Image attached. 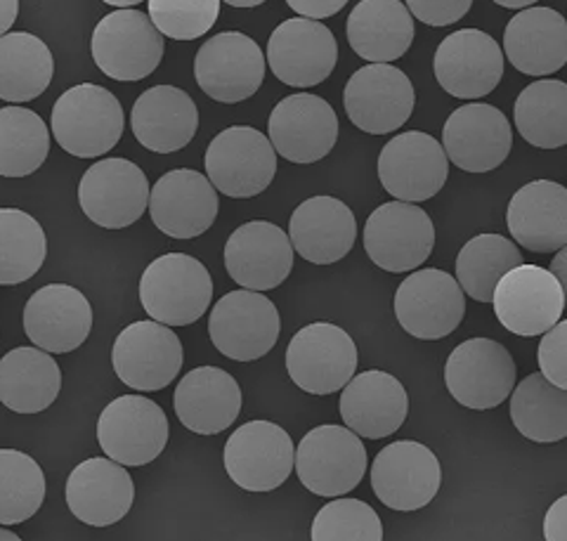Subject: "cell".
<instances>
[{"instance_id":"obj_1","label":"cell","mask_w":567,"mask_h":541,"mask_svg":"<svg viewBox=\"0 0 567 541\" xmlns=\"http://www.w3.org/2000/svg\"><path fill=\"white\" fill-rule=\"evenodd\" d=\"M50 126L64 152L79 159H97L116 147L126 116L114 93L97 83H81L58 97Z\"/></svg>"},{"instance_id":"obj_2","label":"cell","mask_w":567,"mask_h":541,"mask_svg":"<svg viewBox=\"0 0 567 541\" xmlns=\"http://www.w3.org/2000/svg\"><path fill=\"white\" fill-rule=\"evenodd\" d=\"M213 301V279L202 260L166 253L152 260L140 279V303L147 315L166 326L199 322Z\"/></svg>"},{"instance_id":"obj_3","label":"cell","mask_w":567,"mask_h":541,"mask_svg":"<svg viewBox=\"0 0 567 541\" xmlns=\"http://www.w3.org/2000/svg\"><path fill=\"white\" fill-rule=\"evenodd\" d=\"M164 37L140 10H116L97 22L91 41L93 60L114 81H142L156 72L164 58Z\"/></svg>"},{"instance_id":"obj_4","label":"cell","mask_w":567,"mask_h":541,"mask_svg":"<svg viewBox=\"0 0 567 541\" xmlns=\"http://www.w3.org/2000/svg\"><path fill=\"white\" fill-rule=\"evenodd\" d=\"M296 476L317 497L352 492L367 474V449L350 428L317 426L296 449Z\"/></svg>"},{"instance_id":"obj_5","label":"cell","mask_w":567,"mask_h":541,"mask_svg":"<svg viewBox=\"0 0 567 541\" xmlns=\"http://www.w3.org/2000/svg\"><path fill=\"white\" fill-rule=\"evenodd\" d=\"M204 164L210 185L225 197L251 199L275 180L277 152L260 131L233 126L210 139Z\"/></svg>"},{"instance_id":"obj_6","label":"cell","mask_w":567,"mask_h":541,"mask_svg":"<svg viewBox=\"0 0 567 541\" xmlns=\"http://www.w3.org/2000/svg\"><path fill=\"white\" fill-rule=\"evenodd\" d=\"M279 334V310L260 291H229L210 310L208 336L218 353L235 362L265 357L277 345Z\"/></svg>"},{"instance_id":"obj_7","label":"cell","mask_w":567,"mask_h":541,"mask_svg":"<svg viewBox=\"0 0 567 541\" xmlns=\"http://www.w3.org/2000/svg\"><path fill=\"white\" fill-rule=\"evenodd\" d=\"M358 345L346 329L331 322L303 326L287 347V372L310 395L343 391L358 372Z\"/></svg>"},{"instance_id":"obj_8","label":"cell","mask_w":567,"mask_h":541,"mask_svg":"<svg viewBox=\"0 0 567 541\" xmlns=\"http://www.w3.org/2000/svg\"><path fill=\"white\" fill-rule=\"evenodd\" d=\"M168 418L154 399L123 395L104 407L97 443L106 459L121 466H147L168 445Z\"/></svg>"},{"instance_id":"obj_9","label":"cell","mask_w":567,"mask_h":541,"mask_svg":"<svg viewBox=\"0 0 567 541\" xmlns=\"http://www.w3.org/2000/svg\"><path fill=\"white\" fill-rule=\"evenodd\" d=\"M435 227L416 204L388 201L364 225V251L385 272H410L431 258Z\"/></svg>"},{"instance_id":"obj_10","label":"cell","mask_w":567,"mask_h":541,"mask_svg":"<svg viewBox=\"0 0 567 541\" xmlns=\"http://www.w3.org/2000/svg\"><path fill=\"white\" fill-rule=\"evenodd\" d=\"M494 315L516 336H544L565 312V295L551 270L518 266L506 272L492 295Z\"/></svg>"},{"instance_id":"obj_11","label":"cell","mask_w":567,"mask_h":541,"mask_svg":"<svg viewBox=\"0 0 567 541\" xmlns=\"http://www.w3.org/2000/svg\"><path fill=\"white\" fill-rule=\"evenodd\" d=\"M445 383L450 395L466 409H494L511 397L516 386V362L502 343L471 339L452 351Z\"/></svg>"},{"instance_id":"obj_12","label":"cell","mask_w":567,"mask_h":541,"mask_svg":"<svg viewBox=\"0 0 567 541\" xmlns=\"http://www.w3.org/2000/svg\"><path fill=\"white\" fill-rule=\"evenodd\" d=\"M296 461L291 435L272 422H248L225 445V470L246 492H272L289 480Z\"/></svg>"},{"instance_id":"obj_13","label":"cell","mask_w":567,"mask_h":541,"mask_svg":"<svg viewBox=\"0 0 567 541\" xmlns=\"http://www.w3.org/2000/svg\"><path fill=\"white\" fill-rule=\"evenodd\" d=\"M450 178V159L437 139L421 131L395 135L381 149L379 180L398 201L433 199Z\"/></svg>"},{"instance_id":"obj_14","label":"cell","mask_w":567,"mask_h":541,"mask_svg":"<svg viewBox=\"0 0 567 541\" xmlns=\"http://www.w3.org/2000/svg\"><path fill=\"white\" fill-rule=\"evenodd\" d=\"M150 180L128 159H102L83 173L79 204L87 220L104 230H123L142 218L150 206Z\"/></svg>"},{"instance_id":"obj_15","label":"cell","mask_w":567,"mask_h":541,"mask_svg":"<svg viewBox=\"0 0 567 541\" xmlns=\"http://www.w3.org/2000/svg\"><path fill=\"white\" fill-rule=\"evenodd\" d=\"M194 79L216 102L237 104L254 97L265 81V55L241 31H225L208 39L194 60Z\"/></svg>"},{"instance_id":"obj_16","label":"cell","mask_w":567,"mask_h":541,"mask_svg":"<svg viewBox=\"0 0 567 541\" xmlns=\"http://www.w3.org/2000/svg\"><path fill=\"white\" fill-rule=\"evenodd\" d=\"M464 315V291L452 274L435 268L410 274L395 293V318L400 326L421 341H440L454 334Z\"/></svg>"},{"instance_id":"obj_17","label":"cell","mask_w":567,"mask_h":541,"mask_svg":"<svg viewBox=\"0 0 567 541\" xmlns=\"http://www.w3.org/2000/svg\"><path fill=\"white\" fill-rule=\"evenodd\" d=\"M112 364L128 388L140 393L164 391L183 370V343L166 324L154 320L133 322L114 341Z\"/></svg>"},{"instance_id":"obj_18","label":"cell","mask_w":567,"mask_h":541,"mask_svg":"<svg viewBox=\"0 0 567 541\" xmlns=\"http://www.w3.org/2000/svg\"><path fill=\"white\" fill-rule=\"evenodd\" d=\"M346 114L369 135L393 133L410 121L416 95L402 69L390 64H367L354 72L343 93Z\"/></svg>"},{"instance_id":"obj_19","label":"cell","mask_w":567,"mask_h":541,"mask_svg":"<svg viewBox=\"0 0 567 541\" xmlns=\"http://www.w3.org/2000/svg\"><path fill=\"white\" fill-rule=\"evenodd\" d=\"M442 468L435 454L414 440L381 449L371 466V487L388 509L412 513L429 506L440 492Z\"/></svg>"},{"instance_id":"obj_20","label":"cell","mask_w":567,"mask_h":541,"mask_svg":"<svg viewBox=\"0 0 567 541\" xmlns=\"http://www.w3.org/2000/svg\"><path fill=\"white\" fill-rule=\"evenodd\" d=\"M270 143L291 164H317L339 139V116L331 104L310 93L284 97L270 114Z\"/></svg>"},{"instance_id":"obj_21","label":"cell","mask_w":567,"mask_h":541,"mask_svg":"<svg viewBox=\"0 0 567 541\" xmlns=\"http://www.w3.org/2000/svg\"><path fill=\"white\" fill-rule=\"evenodd\" d=\"M433 69L442 91L458 100H477L502 83L504 52L481 29L454 31L437 45Z\"/></svg>"},{"instance_id":"obj_22","label":"cell","mask_w":567,"mask_h":541,"mask_svg":"<svg viewBox=\"0 0 567 541\" xmlns=\"http://www.w3.org/2000/svg\"><path fill=\"white\" fill-rule=\"evenodd\" d=\"M339 62V43L317 20L293 17L281 22L268 41L272 74L291 89H312L331 76Z\"/></svg>"},{"instance_id":"obj_23","label":"cell","mask_w":567,"mask_h":541,"mask_svg":"<svg viewBox=\"0 0 567 541\" xmlns=\"http://www.w3.org/2000/svg\"><path fill=\"white\" fill-rule=\"evenodd\" d=\"M225 268L248 291L277 289L293 270L291 239L275 222H246L225 243Z\"/></svg>"},{"instance_id":"obj_24","label":"cell","mask_w":567,"mask_h":541,"mask_svg":"<svg viewBox=\"0 0 567 541\" xmlns=\"http://www.w3.org/2000/svg\"><path fill=\"white\" fill-rule=\"evenodd\" d=\"M150 216L171 239H194L216 222L218 189L192 168H177L156 180L150 191Z\"/></svg>"},{"instance_id":"obj_25","label":"cell","mask_w":567,"mask_h":541,"mask_svg":"<svg viewBox=\"0 0 567 541\" xmlns=\"http://www.w3.org/2000/svg\"><path fill=\"white\" fill-rule=\"evenodd\" d=\"M513 133L508 118L492 104H464L450 114L442 128L447 159L466 173H489L511 154Z\"/></svg>"},{"instance_id":"obj_26","label":"cell","mask_w":567,"mask_h":541,"mask_svg":"<svg viewBox=\"0 0 567 541\" xmlns=\"http://www.w3.org/2000/svg\"><path fill=\"white\" fill-rule=\"evenodd\" d=\"M93 308L69 284H48L35 291L24 308L29 341L50 355L76 351L91 336Z\"/></svg>"},{"instance_id":"obj_27","label":"cell","mask_w":567,"mask_h":541,"mask_svg":"<svg viewBox=\"0 0 567 541\" xmlns=\"http://www.w3.org/2000/svg\"><path fill=\"white\" fill-rule=\"evenodd\" d=\"M135 485L126 470L112 459H85L66 480V506L91 528H110L133 509Z\"/></svg>"},{"instance_id":"obj_28","label":"cell","mask_w":567,"mask_h":541,"mask_svg":"<svg viewBox=\"0 0 567 541\" xmlns=\"http://www.w3.org/2000/svg\"><path fill=\"white\" fill-rule=\"evenodd\" d=\"M339 409L346 428L354 435L381 440L400 430L410 414V397L393 374L371 370L350 378Z\"/></svg>"},{"instance_id":"obj_29","label":"cell","mask_w":567,"mask_h":541,"mask_svg":"<svg viewBox=\"0 0 567 541\" xmlns=\"http://www.w3.org/2000/svg\"><path fill=\"white\" fill-rule=\"evenodd\" d=\"M293 251L312 266L343 260L358 239V220L341 199L312 197L300 204L289 220Z\"/></svg>"},{"instance_id":"obj_30","label":"cell","mask_w":567,"mask_h":541,"mask_svg":"<svg viewBox=\"0 0 567 541\" xmlns=\"http://www.w3.org/2000/svg\"><path fill=\"white\" fill-rule=\"evenodd\" d=\"M181 424L197 435H218L237 422L241 388L233 374L218 366H197L181 378L173 395Z\"/></svg>"},{"instance_id":"obj_31","label":"cell","mask_w":567,"mask_h":541,"mask_svg":"<svg viewBox=\"0 0 567 541\" xmlns=\"http://www.w3.org/2000/svg\"><path fill=\"white\" fill-rule=\"evenodd\" d=\"M506 225L511 237L532 253L567 247V189L554 180H535L513 195Z\"/></svg>"},{"instance_id":"obj_32","label":"cell","mask_w":567,"mask_h":541,"mask_svg":"<svg viewBox=\"0 0 567 541\" xmlns=\"http://www.w3.org/2000/svg\"><path fill=\"white\" fill-rule=\"evenodd\" d=\"M131 128L145 149L171 154L187 147L197 135L199 110L194 100L175 85H154L135 100Z\"/></svg>"},{"instance_id":"obj_33","label":"cell","mask_w":567,"mask_h":541,"mask_svg":"<svg viewBox=\"0 0 567 541\" xmlns=\"http://www.w3.org/2000/svg\"><path fill=\"white\" fill-rule=\"evenodd\" d=\"M504 50L520 74H554L567 64V20L554 8L520 10L506 27Z\"/></svg>"},{"instance_id":"obj_34","label":"cell","mask_w":567,"mask_h":541,"mask_svg":"<svg viewBox=\"0 0 567 541\" xmlns=\"http://www.w3.org/2000/svg\"><path fill=\"white\" fill-rule=\"evenodd\" d=\"M348 43L369 64L404 58L414 43V17L400 0H360L348 17Z\"/></svg>"},{"instance_id":"obj_35","label":"cell","mask_w":567,"mask_h":541,"mask_svg":"<svg viewBox=\"0 0 567 541\" xmlns=\"http://www.w3.org/2000/svg\"><path fill=\"white\" fill-rule=\"evenodd\" d=\"M60 391V364L41 347H14L0 360V403L10 412H45L55 403Z\"/></svg>"},{"instance_id":"obj_36","label":"cell","mask_w":567,"mask_h":541,"mask_svg":"<svg viewBox=\"0 0 567 541\" xmlns=\"http://www.w3.org/2000/svg\"><path fill=\"white\" fill-rule=\"evenodd\" d=\"M55 74L52 52L39 37L12 31L0 37V100L29 102L43 95Z\"/></svg>"},{"instance_id":"obj_37","label":"cell","mask_w":567,"mask_h":541,"mask_svg":"<svg viewBox=\"0 0 567 541\" xmlns=\"http://www.w3.org/2000/svg\"><path fill=\"white\" fill-rule=\"evenodd\" d=\"M511 418L532 443L567 438V391L556 388L542 374H529L511 395Z\"/></svg>"},{"instance_id":"obj_38","label":"cell","mask_w":567,"mask_h":541,"mask_svg":"<svg viewBox=\"0 0 567 541\" xmlns=\"http://www.w3.org/2000/svg\"><path fill=\"white\" fill-rule=\"evenodd\" d=\"M516 128L532 147L558 149L567 145V83L544 79L518 95Z\"/></svg>"},{"instance_id":"obj_39","label":"cell","mask_w":567,"mask_h":541,"mask_svg":"<svg viewBox=\"0 0 567 541\" xmlns=\"http://www.w3.org/2000/svg\"><path fill=\"white\" fill-rule=\"evenodd\" d=\"M523 266L520 249L502 235L473 237L456 258V282L477 303H492L499 279Z\"/></svg>"},{"instance_id":"obj_40","label":"cell","mask_w":567,"mask_h":541,"mask_svg":"<svg viewBox=\"0 0 567 541\" xmlns=\"http://www.w3.org/2000/svg\"><path fill=\"white\" fill-rule=\"evenodd\" d=\"M48 256L41 222L20 208H0V287L29 282Z\"/></svg>"},{"instance_id":"obj_41","label":"cell","mask_w":567,"mask_h":541,"mask_svg":"<svg viewBox=\"0 0 567 541\" xmlns=\"http://www.w3.org/2000/svg\"><path fill=\"white\" fill-rule=\"evenodd\" d=\"M50 152L43 118L24 107L0 110V176L27 178L39 170Z\"/></svg>"},{"instance_id":"obj_42","label":"cell","mask_w":567,"mask_h":541,"mask_svg":"<svg viewBox=\"0 0 567 541\" xmlns=\"http://www.w3.org/2000/svg\"><path fill=\"white\" fill-rule=\"evenodd\" d=\"M45 501L43 468L29 454L0 449V526H20Z\"/></svg>"},{"instance_id":"obj_43","label":"cell","mask_w":567,"mask_h":541,"mask_svg":"<svg viewBox=\"0 0 567 541\" xmlns=\"http://www.w3.org/2000/svg\"><path fill=\"white\" fill-rule=\"evenodd\" d=\"M312 541H383V522L360 499H336L319 509L310 530Z\"/></svg>"},{"instance_id":"obj_44","label":"cell","mask_w":567,"mask_h":541,"mask_svg":"<svg viewBox=\"0 0 567 541\" xmlns=\"http://www.w3.org/2000/svg\"><path fill=\"white\" fill-rule=\"evenodd\" d=\"M150 20L162 37L194 41L213 29L220 14V0H147Z\"/></svg>"},{"instance_id":"obj_45","label":"cell","mask_w":567,"mask_h":541,"mask_svg":"<svg viewBox=\"0 0 567 541\" xmlns=\"http://www.w3.org/2000/svg\"><path fill=\"white\" fill-rule=\"evenodd\" d=\"M537 362L542 376L556 388L567 391V320L558 322L539 341Z\"/></svg>"},{"instance_id":"obj_46","label":"cell","mask_w":567,"mask_h":541,"mask_svg":"<svg viewBox=\"0 0 567 541\" xmlns=\"http://www.w3.org/2000/svg\"><path fill=\"white\" fill-rule=\"evenodd\" d=\"M473 0H406V10L429 27H450L464 20Z\"/></svg>"},{"instance_id":"obj_47","label":"cell","mask_w":567,"mask_h":541,"mask_svg":"<svg viewBox=\"0 0 567 541\" xmlns=\"http://www.w3.org/2000/svg\"><path fill=\"white\" fill-rule=\"evenodd\" d=\"M287 6L300 17H306V20L319 22L324 17L339 14L348 6V0H287Z\"/></svg>"},{"instance_id":"obj_48","label":"cell","mask_w":567,"mask_h":541,"mask_svg":"<svg viewBox=\"0 0 567 541\" xmlns=\"http://www.w3.org/2000/svg\"><path fill=\"white\" fill-rule=\"evenodd\" d=\"M546 541H567V495L556 499L544 518Z\"/></svg>"},{"instance_id":"obj_49","label":"cell","mask_w":567,"mask_h":541,"mask_svg":"<svg viewBox=\"0 0 567 541\" xmlns=\"http://www.w3.org/2000/svg\"><path fill=\"white\" fill-rule=\"evenodd\" d=\"M17 14H20V0H0V37L12 29Z\"/></svg>"},{"instance_id":"obj_50","label":"cell","mask_w":567,"mask_h":541,"mask_svg":"<svg viewBox=\"0 0 567 541\" xmlns=\"http://www.w3.org/2000/svg\"><path fill=\"white\" fill-rule=\"evenodd\" d=\"M551 272L560 282V289H563V295H565V308H567V247H563L556 253V258L551 260Z\"/></svg>"},{"instance_id":"obj_51","label":"cell","mask_w":567,"mask_h":541,"mask_svg":"<svg viewBox=\"0 0 567 541\" xmlns=\"http://www.w3.org/2000/svg\"><path fill=\"white\" fill-rule=\"evenodd\" d=\"M494 3L502 6V8H508V10H523V8L539 3V0H494Z\"/></svg>"},{"instance_id":"obj_52","label":"cell","mask_w":567,"mask_h":541,"mask_svg":"<svg viewBox=\"0 0 567 541\" xmlns=\"http://www.w3.org/2000/svg\"><path fill=\"white\" fill-rule=\"evenodd\" d=\"M225 3L233 8H258L265 3V0H225Z\"/></svg>"},{"instance_id":"obj_53","label":"cell","mask_w":567,"mask_h":541,"mask_svg":"<svg viewBox=\"0 0 567 541\" xmlns=\"http://www.w3.org/2000/svg\"><path fill=\"white\" fill-rule=\"evenodd\" d=\"M102 3H106V6H112V8H135V6H140L142 0H102Z\"/></svg>"},{"instance_id":"obj_54","label":"cell","mask_w":567,"mask_h":541,"mask_svg":"<svg viewBox=\"0 0 567 541\" xmlns=\"http://www.w3.org/2000/svg\"><path fill=\"white\" fill-rule=\"evenodd\" d=\"M0 541H22V539L17 537L14 532H10V530H0Z\"/></svg>"}]
</instances>
